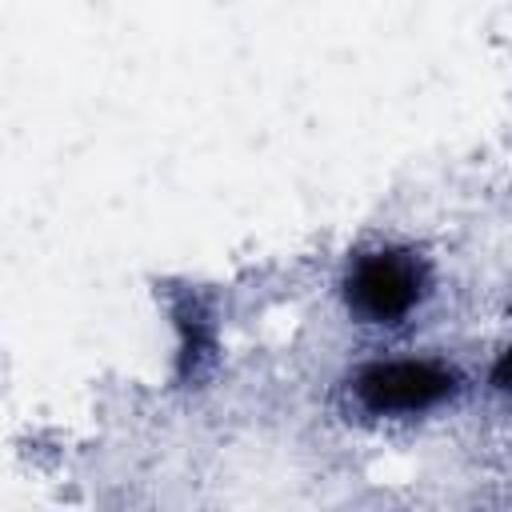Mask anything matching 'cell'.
I'll return each mask as SVG.
<instances>
[{
    "label": "cell",
    "instance_id": "1",
    "mask_svg": "<svg viewBox=\"0 0 512 512\" xmlns=\"http://www.w3.org/2000/svg\"><path fill=\"white\" fill-rule=\"evenodd\" d=\"M348 388L368 416H412L444 404L456 392V372L432 356H392L364 364Z\"/></svg>",
    "mask_w": 512,
    "mask_h": 512
},
{
    "label": "cell",
    "instance_id": "2",
    "mask_svg": "<svg viewBox=\"0 0 512 512\" xmlns=\"http://www.w3.org/2000/svg\"><path fill=\"white\" fill-rule=\"evenodd\" d=\"M424 264L408 248H376L352 260L344 276L348 308L368 324H396L404 320L424 296Z\"/></svg>",
    "mask_w": 512,
    "mask_h": 512
}]
</instances>
